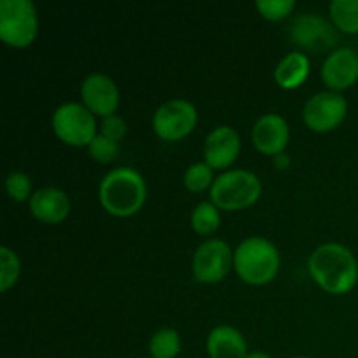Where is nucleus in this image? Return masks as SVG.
Returning <instances> with one entry per match:
<instances>
[{"mask_svg": "<svg viewBox=\"0 0 358 358\" xmlns=\"http://www.w3.org/2000/svg\"><path fill=\"white\" fill-rule=\"evenodd\" d=\"M289 124L280 114L269 112L261 115L252 128V140L257 150L268 156H278L289 143Z\"/></svg>", "mask_w": 358, "mask_h": 358, "instance_id": "nucleus-14", "label": "nucleus"}, {"mask_svg": "<svg viewBox=\"0 0 358 358\" xmlns=\"http://www.w3.org/2000/svg\"><path fill=\"white\" fill-rule=\"evenodd\" d=\"M80 98L94 115L107 117L114 114L119 105L117 84L107 73L93 72L80 84Z\"/></svg>", "mask_w": 358, "mask_h": 358, "instance_id": "nucleus-10", "label": "nucleus"}, {"mask_svg": "<svg viewBox=\"0 0 358 358\" xmlns=\"http://www.w3.org/2000/svg\"><path fill=\"white\" fill-rule=\"evenodd\" d=\"M311 278L329 294H346L358 282V262L353 252L341 243H322L308 261Z\"/></svg>", "mask_w": 358, "mask_h": 358, "instance_id": "nucleus-1", "label": "nucleus"}, {"mask_svg": "<svg viewBox=\"0 0 358 358\" xmlns=\"http://www.w3.org/2000/svg\"><path fill=\"white\" fill-rule=\"evenodd\" d=\"M126 131H128V126H126L124 119L119 117V115L112 114L101 119L100 133L103 136H107V138L114 140V142L119 143V140L124 138Z\"/></svg>", "mask_w": 358, "mask_h": 358, "instance_id": "nucleus-26", "label": "nucleus"}, {"mask_svg": "<svg viewBox=\"0 0 358 358\" xmlns=\"http://www.w3.org/2000/svg\"><path fill=\"white\" fill-rule=\"evenodd\" d=\"M234 269L248 285H266L280 271V252L262 236L245 238L234 250Z\"/></svg>", "mask_w": 358, "mask_h": 358, "instance_id": "nucleus-3", "label": "nucleus"}, {"mask_svg": "<svg viewBox=\"0 0 358 358\" xmlns=\"http://www.w3.org/2000/svg\"><path fill=\"white\" fill-rule=\"evenodd\" d=\"M329 13L339 30L358 34V0H332Z\"/></svg>", "mask_w": 358, "mask_h": 358, "instance_id": "nucleus-19", "label": "nucleus"}, {"mask_svg": "<svg viewBox=\"0 0 358 358\" xmlns=\"http://www.w3.org/2000/svg\"><path fill=\"white\" fill-rule=\"evenodd\" d=\"M348 101L338 91H320L304 103L303 119L313 131L325 133L338 128L346 117Z\"/></svg>", "mask_w": 358, "mask_h": 358, "instance_id": "nucleus-9", "label": "nucleus"}, {"mask_svg": "<svg viewBox=\"0 0 358 358\" xmlns=\"http://www.w3.org/2000/svg\"><path fill=\"white\" fill-rule=\"evenodd\" d=\"M38 31L37 10L31 0H0V38L10 48H27Z\"/></svg>", "mask_w": 358, "mask_h": 358, "instance_id": "nucleus-5", "label": "nucleus"}, {"mask_svg": "<svg viewBox=\"0 0 358 358\" xmlns=\"http://www.w3.org/2000/svg\"><path fill=\"white\" fill-rule=\"evenodd\" d=\"M20 259H17L16 252L9 247H0V290L6 292L9 290L14 283L20 278Z\"/></svg>", "mask_w": 358, "mask_h": 358, "instance_id": "nucleus-21", "label": "nucleus"}, {"mask_svg": "<svg viewBox=\"0 0 358 358\" xmlns=\"http://www.w3.org/2000/svg\"><path fill=\"white\" fill-rule=\"evenodd\" d=\"M241 138L233 126H217L208 133L203 145L205 163L215 170H224L236 161Z\"/></svg>", "mask_w": 358, "mask_h": 358, "instance_id": "nucleus-12", "label": "nucleus"}, {"mask_svg": "<svg viewBox=\"0 0 358 358\" xmlns=\"http://www.w3.org/2000/svg\"><path fill=\"white\" fill-rule=\"evenodd\" d=\"M30 212L34 213L35 219L45 224H58L65 220L70 213V198L65 191L59 187H48L37 189L28 199Z\"/></svg>", "mask_w": 358, "mask_h": 358, "instance_id": "nucleus-15", "label": "nucleus"}, {"mask_svg": "<svg viewBox=\"0 0 358 358\" xmlns=\"http://www.w3.org/2000/svg\"><path fill=\"white\" fill-rule=\"evenodd\" d=\"M310 76V58L303 51H290L275 66V80L283 90L299 87Z\"/></svg>", "mask_w": 358, "mask_h": 358, "instance_id": "nucleus-17", "label": "nucleus"}, {"mask_svg": "<svg viewBox=\"0 0 358 358\" xmlns=\"http://www.w3.org/2000/svg\"><path fill=\"white\" fill-rule=\"evenodd\" d=\"M206 352L210 358H245L248 355L243 334L231 325H217L210 331Z\"/></svg>", "mask_w": 358, "mask_h": 358, "instance_id": "nucleus-16", "label": "nucleus"}, {"mask_svg": "<svg viewBox=\"0 0 358 358\" xmlns=\"http://www.w3.org/2000/svg\"><path fill=\"white\" fill-rule=\"evenodd\" d=\"M275 163L278 168H287L290 163V157L287 156V154L282 152V154H278V156H275Z\"/></svg>", "mask_w": 358, "mask_h": 358, "instance_id": "nucleus-27", "label": "nucleus"}, {"mask_svg": "<svg viewBox=\"0 0 358 358\" xmlns=\"http://www.w3.org/2000/svg\"><path fill=\"white\" fill-rule=\"evenodd\" d=\"M245 358H271V357H269L268 353H264V352H252V353H248V355Z\"/></svg>", "mask_w": 358, "mask_h": 358, "instance_id": "nucleus-28", "label": "nucleus"}, {"mask_svg": "<svg viewBox=\"0 0 358 358\" xmlns=\"http://www.w3.org/2000/svg\"><path fill=\"white\" fill-rule=\"evenodd\" d=\"M290 37L297 45L310 51H322L331 48L338 38L332 24L315 13L299 14L290 24Z\"/></svg>", "mask_w": 358, "mask_h": 358, "instance_id": "nucleus-11", "label": "nucleus"}, {"mask_svg": "<svg viewBox=\"0 0 358 358\" xmlns=\"http://www.w3.org/2000/svg\"><path fill=\"white\" fill-rule=\"evenodd\" d=\"M262 192V182L248 170H227L213 180L210 199L220 210H243L252 206Z\"/></svg>", "mask_w": 358, "mask_h": 358, "instance_id": "nucleus-4", "label": "nucleus"}, {"mask_svg": "<svg viewBox=\"0 0 358 358\" xmlns=\"http://www.w3.org/2000/svg\"><path fill=\"white\" fill-rule=\"evenodd\" d=\"M180 336L171 327H163L156 331L149 341L150 358H175L180 353Z\"/></svg>", "mask_w": 358, "mask_h": 358, "instance_id": "nucleus-18", "label": "nucleus"}, {"mask_svg": "<svg viewBox=\"0 0 358 358\" xmlns=\"http://www.w3.org/2000/svg\"><path fill=\"white\" fill-rule=\"evenodd\" d=\"M292 358H310V357H292Z\"/></svg>", "mask_w": 358, "mask_h": 358, "instance_id": "nucleus-29", "label": "nucleus"}, {"mask_svg": "<svg viewBox=\"0 0 358 358\" xmlns=\"http://www.w3.org/2000/svg\"><path fill=\"white\" fill-rule=\"evenodd\" d=\"M147 198V185L142 175L129 166L108 171L98 187V199L110 215H135Z\"/></svg>", "mask_w": 358, "mask_h": 358, "instance_id": "nucleus-2", "label": "nucleus"}, {"mask_svg": "<svg viewBox=\"0 0 358 358\" xmlns=\"http://www.w3.org/2000/svg\"><path fill=\"white\" fill-rule=\"evenodd\" d=\"M322 79L331 91H341L353 86L358 79V52L353 48H338L325 58Z\"/></svg>", "mask_w": 358, "mask_h": 358, "instance_id": "nucleus-13", "label": "nucleus"}, {"mask_svg": "<svg viewBox=\"0 0 358 358\" xmlns=\"http://www.w3.org/2000/svg\"><path fill=\"white\" fill-rule=\"evenodd\" d=\"M7 194L14 201H27L31 198V180L23 171H9L6 178Z\"/></svg>", "mask_w": 358, "mask_h": 358, "instance_id": "nucleus-23", "label": "nucleus"}, {"mask_svg": "<svg viewBox=\"0 0 358 358\" xmlns=\"http://www.w3.org/2000/svg\"><path fill=\"white\" fill-rule=\"evenodd\" d=\"M234 252L224 240L210 238L192 255V275L201 283H217L229 273Z\"/></svg>", "mask_w": 358, "mask_h": 358, "instance_id": "nucleus-8", "label": "nucleus"}, {"mask_svg": "<svg viewBox=\"0 0 358 358\" xmlns=\"http://www.w3.org/2000/svg\"><path fill=\"white\" fill-rule=\"evenodd\" d=\"M51 124L56 136L69 145H90L98 135L94 114L79 101H65L59 105L52 112Z\"/></svg>", "mask_w": 358, "mask_h": 358, "instance_id": "nucleus-6", "label": "nucleus"}, {"mask_svg": "<svg viewBox=\"0 0 358 358\" xmlns=\"http://www.w3.org/2000/svg\"><path fill=\"white\" fill-rule=\"evenodd\" d=\"M87 149H90L91 157H93L94 161H98V163H110V161H114L115 157H117L119 143L107 138V136H103L101 133H98L93 138V142L87 145Z\"/></svg>", "mask_w": 358, "mask_h": 358, "instance_id": "nucleus-24", "label": "nucleus"}, {"mask_svg": "<svg viewBox=\"0 0 358 358\" xmlns=\"http://www.w3.org/2000/svg\"><path fill=\"white\" fill-rule=\"evenodd\" d=\"M259 13L266 17V20L278 21L289 16L296 7L294 0H257L255 2Z\"/></svg>", "mask_w": 358, "mask_h": 358, "instance_id": "nucleus-25", "label": "nucleus"}, {"mask_svg": "<svg viewBox=\"0 0 358 358\" xmlns=\"http://www.w3.org/2000/svg\"><path fill=\"white\" fill-rule=\"evenodd\" d=\"M198 122V110L192 101L184 98H171L157 107L152 117V128L157 136L175 142L194 129Z\"/></svg>", "mask_w": 358, "mask_h": 358, "instance_id": "nucleus-7", "label": "nucleus"}, {"mask_svg": "<svg viewBox=\"0 0 358 358\" xmlns=\"http://www.w3.org/2000/svg\"><path fill=\"white\" fill-rule=\"evenodd\" d=\"M191 226L198 234H212L220 226L219 208L212 201H201L191 213Z\"/></svg>", "mask_w": 358, "mask_h": 358, "instance_id": "nucleus-20", "label": "nucleus"}, {"mask_svg": "<svg viewBox=\"0 0 358 358\" xmlns=\"http://www.w3.org/2000/svg\"><path fill=\"white\" fill-rule=\"evenodd\" d=\"M213 168L210 164L203 163H192L191 166L185 170L184 173V184L189 191L201 192L205 189L212 187L213 184Z\"/></svg>", "mask_w": 358, "mask_h": 358, "instance_id": "nucleus-22", "label": "nucleus"}]
</instances>
